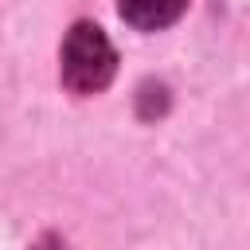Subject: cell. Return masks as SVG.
I'll return each mask as SVG.
<instances>
[{
    "instance_id": "obj_1",
    "label": "cell",
    "mask_w": 250,
    "mask_h": 250,
    "mask_svg": "<svg viewBox=\"0 0 250 250\" xmlns=\"http://www.w3.org/2000/svg\"><path fill=\"white\" fill-rule=\"evenodd\" d=\"M117 70V51L98 23H74L62 39V82L74 94H98Z\"/></svg>"
},
{
    "instance_id": "obj_2",
    "label": "cell",
    "mask_w": 250,
    "mask_h": 250,
    "mask_svg": "<svg viewBox=\"0 0 250 250\" xmlns=\"http://www.w3.org/2000/svg\"><path fill=\"white\" fill-rule=\"evenodd\" d=\"M188 0H121V16L125 23L141 27V31H160L168 23H176L184 16Z\"/></svg>"
}]
</instances>
